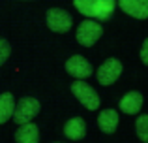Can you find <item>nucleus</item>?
<instances>
[{"label": "nucleus", "instance_id": "obj_1", "mask_svg": "<svg viewBox=\"0 0 148 143\" xmlns=\"http://www.w3.org/2000/svg\"><path fill=\"white\" fill-rule=\"evenodd\" d=\"M40 102L32 96H25L17 102L15 106V113H13V119H15V124H26V122H32V119L40 113Z\"/></svg>", "mask_w": 148, "mask_h": 143}, {"label": "nucleus", "instance_id": "obj_11", "mask_svg": "<svg viewBox=\"0 0 148 143\" xmlns=\"http://www.w3.org/2000/svg\"><path fill=\"white\" fill-rule=\"evenodd\" d=\"M98 124L101 128V132L105 134H112L118 126V111L114 109H103L98 117Z\"/></svg>", "mask_w": 148, "mask_h": 143}, {"label": "nucleus", "instance_id": "obj_8", "mask_svg": "<svg viewBox=\"0 0 148 143\" xmlns=\"http://www.w3.org/2000/svg\"><path fill=\"white\" fill-rule=\"evenodd\" d=\"M141 107H143V94L137 90H131L127 94H124L122 100H120V109L127 115H137L141 111Z\"/></svg>", "mask_w": 148, "mask_h": 143}, {"label": "nucleus", "instance_id": "obj_14", "mask_svg": "<svg viewBox=\"0 0 148 143\" xmlns=\"http://www.w3.org/2000/svg\"><path fill=\"white\" fill-rule=\"evenodd\" d=\"M94 4L96 0H73V6L77 8V11L88 19H94Z\"/></svg>", "mask_w": 148, "mask_h": 143}, {"label": "nucleus", "instance_id": "obj_15", "mask_svg": "<svg viewBox=\"0 0 148 143\" xmlns=\"http://www.w3.org/2000/svg\"><path fill=\"white\" fill-rule=\"evenodd\" d=\"M135 130L141 141L148 143V115H139L137 122H135Z\"/></svg>", "mask_w": 148, "mask_h": 143}, {"label": "nucleus", "instance_id": "obj_10", "mask_svg": "<svg viewBox=\"0 0 148 143\" xmlns=\"http://www.w3.org/2000/svg\"><path fill=\"white\" fill-rule=\"evenodd\" d=\"M15 141L17 143H40V130L34 122L21 124L15 132Z\"/></svg>", "mask_w": 148, "mask_h": 143}, {"label": "nucleus", "instance_id": "obj_13", "mask_svg": "<svg viewBox=\"0 0 148 143\" xmlns=\"http://www.w3.org/2000/svg\"><path fill=\"white\" fill-rule=\"evenodd\" d=\"M114 8H116L114 0H96V4H94V19L96 21H107V19H111Z\"/></svg>", "mask_w": 148, "mask_h": 143}, {"label": "nucleus", "instance_id": "obj_9", "mask_svg": "<svg viewBox=\"0 0 148 143\" xmlns=\"http://www.w3.org/2000/svg\"><path fill=\"white\" fill-rule=\"evenodd\" d=\"M64 134H66L68 140H73V141L83 140V137L86 136V122H84L81 117L69 119V121L64 124Z\"/></svg>", "mask_w": 148, "mask_h": 143}, {"label": "nucleus", "instance_id": "obj_3", "mask_svg": "<svg viewBox=\"0 0 148 143\" xmlns=\"http://www.w3.org/2000/svg\"><path fill=\"white\" fill-rule=\"evenodd\" d=\"M71 92H73V96H77V100H79L86 109L96 111L99 107V96H98V92H96L88 83H84V81H73Z\"/></svg>", "mask_w": 148, "mask_h": 143}, {"label": "nucleus", "instance_id": "obj_6", "mask_svg": "<svg viewBox=\"0 0 148 143\" xmlns=\"http://www.w3.org/2000/svg\"><path fill=\"white\" fill-rule=\"evenodd\" d=\"M66 72L69 75H73L75 79H86L92 75V64L88 62L84 57L81 55H73L71 59H68L66 62Z\"/></svg>", "mask_w": 148, "mask_h": 143}, {"label": "nucleus", "instance_id": "obj_16", "mask_svg": "<svg viewBox=\"0 0 148 143\" xmlns=\"http://www.w3.org/2000/svg\"><path fill=\"white\" fill-rule=\"evenodd\" d=\"M10 53H11V47L4 38H0V66L10 59Z\"/></svg>", "mask_w": 148, "mask_h": 143}, {"label": "nucleus", "instance_id": "obj_2", "mask_svg": "<svg viewBox=\"0 0 148 143\" xmlns=\"http://www.w3.org/2000/svg\"><path fill=\"white\" fill-rule=\"evenodd\" d=\"M101 34H103V26H101L98 21L88 19V21H83L79 26H77V34L75 36H77V41H79L81 45L92 47V45L101 38Z\"/></svg>", "mask_w": 148, "mask_h": 143}, {"label": "nucleus", "instance_id": "obj_4", "mask_svg": "<svg viewBox=\"0 0 148 143\" xmlns=\"http://www.w3.org/2000/svg\"><path fill=\"white\" fill-rule=\"evenodd\" d=\"M45 21H47V26L53 30V32H62V34L68 32V30L71 28V25H73L71 15H69L66 10H62V8H51L47 11Z\"/></svg>", "mask_w": 148, "mask_h": 143}, {"label": "nucleus", "instance_id": "obj_7", "mask_svg": "<svg viewBox=\"0 0 148 143\" xmlns=\"http://www.w3.org/2000/svg\"><path fill=\"white\" fill-rule=\"evenodd\" d=\"M118 6L135 19H148V0H118Z\"/></svg>", "mask_w": 148, "mask_h": 143}, {"label": "nucleus", "instance_id": "obj_12", "mask_svg": "<svg viewBox=\"0 0 148 143\" xmlns=\"http://www.w3.org/2000/svg\"><path fill=\"white\" fill-rule=\"evenodd\" d=\"M15 113V98L10 92H4L0 96V124H4L6 121H10Z\"/></svg>", "mask_w": 148, "mask_h": 143}, {"label": "nucleus", "instance_id": "obj_5", "mask_svg": "<svg viewBox=\"0 0 148 143\" xmlns=\"http://www.w3.org/2000/svg\"><path fill=\"white\" fill-rule=\"evenodd\" d=\"M122 73V62L118 59H107L98 68V81L101 85H112Z\"/></svg>", "mask_w": 148, "mask_h": 143}, {"label": "nucleus", "instance_id": "obj_18", "mask_svg": "<svg viewBox=\"0 0 148 143\" xmlns=\"http://www.w3.org/2000/svg\"><path fill=\"white\" fill-rule=\"evenodd\" d=\"M56 143H62V141H56Z\"/></svg>", "mask_w": 148, "mask_h": 143}, {"label": "nucleus", "instance_id": "obj_17", "mask_svg": "<svg viewBox=\"0 0 148 143\" xmlns=\"http://www.w3.org/2000/svg\"><path fill=\"white\" fill-rule=\"evenodd\" d=\"M141 60L148 66V38L145 40V44H143V47H141Z\"/></svg>", "mask_w": 148, "mask_h": 143}]
</instances>
